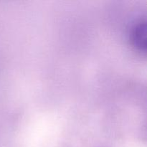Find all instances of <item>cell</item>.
<instances>
[{
    "label": "cell",
    "instance_id": "1",
    "mask_svg": "<svg viewBox=\"0 0 147 147\" xmlns=\"http://www.w3.org/2000/svg\"><path fill=\"white\" fill-rule=\"evenodd\" d=\"M146 23L139 22L133 31V41L134 45L140 50H144L146 47Z\"/></svg>",
    "mask_w": 147,
    "mask_h": 147
}]
</instances>
